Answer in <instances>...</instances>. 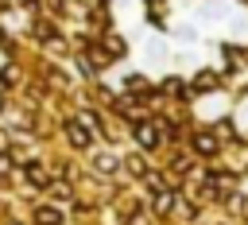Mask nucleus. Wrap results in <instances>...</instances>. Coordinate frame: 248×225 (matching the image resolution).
Wrapping results in <instances>:
<instances>
[{
	"label": "nucleus",
	"mask_w": 248,
	"mask_h": 225,
	"mask_svg": "<svg viewBox=\"0 0 248 225\" xmlns=\"http://www.w3.org/2000/svg\"><path fill=\"white\" fill-rule=\"evenodd\" d=\"M136 140H140L143 147H155V144H159V132H155L151 124H140V128H136Z\"/></svg>",
	"instance_id": "f257e3e1"
},
{
	"label": "nucleus",
	"mask_w": 248,
	"mask_h": 225,
	"mask_svg": "<svg viewBox=\"0 0 248 225\" xmlns=\"http://www.w3.org/2000/svg\"><path fill=\"white\" fill-rule=\"evenodd\" d=\"M35 217H39V225H58V221H62V217H58V209H50V206H43Z\"/></svg>",
	"instance_id": "f03ea898"
},
{
	"label": "nucleus",
	"mask_w": 248,
	"mask_h": 225,
	"mask_svg": "<svg viewBox=\"0 0 248 225\" xmlns=\"http://www.w3.org/2000/svg\"><path fill=\"white\" fill-rule=\"evenodd\" d=\"M70 140H74L78 147H85V144H89V132H85L81 124H70Z\"/></svg>",
	"instance_id": "7ed1b4c3"
},
{
	"label": "nucleus",
	"mask_w": 248,
	"mask_h": 225,
	"mask_svg": "<svg viewBox=\"0 0 248 225\" xmlns=\"http://www.w3.org/2000/svg\"><path fill=\"white\" fill-rule=\"evenodd\" d=\"M194 147H198V151H205V155H213V151H217V140H213V136H198V144H194Z\"/></svg>",
	"instance_id": "20e7f679"
},
{
	"label": "nucleus",
	"mask_w": 248,
	"mask_h": 225,
	"mask_svg": "<svg viewBox=\"0 0 248 225\" xmlns=\"http://www.w3.org/2000/svg\"><path fill=\"white\" fill-rule=\"evenodd\" d=\"M194 85H198V89H209V85H213V74H198V81H194Z\"/></svg>",
	"instance_id": "39448f33"
},
{
	"label": "nucleus",
	"mask_w": 248,
	"mask_h": 225,
	"mask_svg": "<svg viewBox=\"0 0 248 225\" xmlns=\"http://www.w3.org/2000/svg\"><path fill=\"white\" fill-rule=\"evenodd\" d=\"M97 167H101V171H112V167H116V159H112V155H101V159H97Z\"/></svg>",
	"instance_id": "423d86ee"
},
{
	"label": "nucleus",
	"mask_w": 248,
	"mask_h": 225,
	"mask_svg": "<svg viewBox=\"0 0 248 225\" xmlns=\"http://www.w3.org/2000/svg\"><path fill=\"white\" fill-rule=\"evenodd\" d=\"M155 206H159V209H170V206H174V194H159V202H155Z\"/></svg>",
	"instance_id": "0eeeda50"
},
{
	"label": "nucleus",
	"mask_w": 248,
	"mask_h": 225,
	"mask_svg": "<svg viewBox=\"0 0 248 225\" xmlns=\"http://www.w3.org/2000/svg\"><path fill=\"white\" fill-rule=\"evenodd\" d=\"M8 171H12V159H8V155H0V175H8Z\"/></svg>",
	"instance_id": "6e6552de"
},
{
	"label": "nucleus",
	"mask_w": 248,
	"mask_h": 225,
	"mask_svg": "<svg viewBox=\"0 0 248 225\" xmlns=\"http://www.w3.org/2000/svg\"><path fill=\"white\" fill-rule=\"evenodd\" d=\"M0 109H4V101H0Z\"/></svg>",
	"instance_id": "1a4fd4ad"
}]
</instances>
